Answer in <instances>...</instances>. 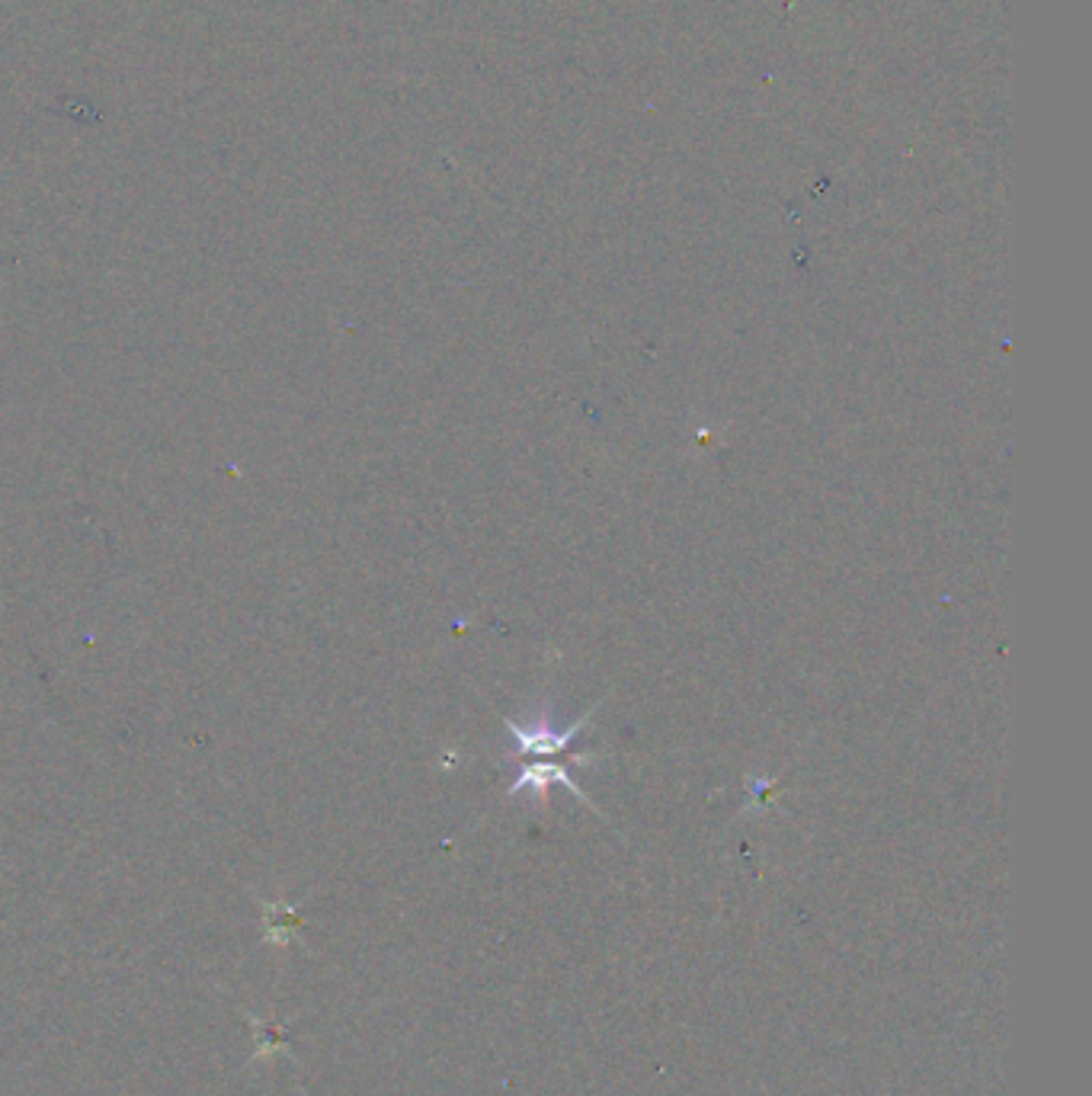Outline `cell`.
Masks as SVG:
<instances>
[{
    "label": "cell",
    "instance_id": "1",
    "mask_svg": "<svg viewBox=\"0 0 1092 1096\" xmlns=\"http://www.w3.org/2000/svg\"><path fill=\"white\" fill-rule=\"evenodd\" d=\"M513 727V735L522 741V751L525 754H558L577 731L584 727V721H577L571 731H565V735H555V727L552 724H528V727H519V724H509Z\"/></svg>",
    "mask_w": 1092,
    "mask_h": 1096
}]
</instances>
